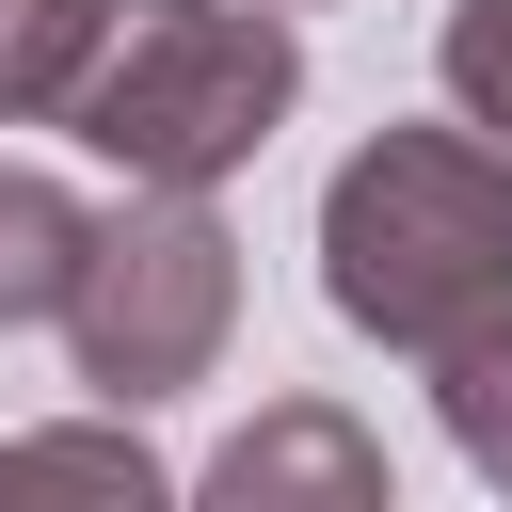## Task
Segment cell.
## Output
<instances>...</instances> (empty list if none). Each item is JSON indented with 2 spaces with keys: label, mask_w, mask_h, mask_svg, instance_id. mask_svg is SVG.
I'll use <instances>...</instances> for the list:
<instances>
[{
  "label": "cell",
  "mask_w": 512,
  "mask_h": 512,
  "mask_svg": "<svg viewBox=\"0 0 512 512\" xmlns=\"http://www.w3.org/2000/svg\"><path fill=\"white\" fill-rule=\"evenodd\" d=\"M320 304L384 352H448L464 320L512 304V144L480 112L368 128L320 176Z\"/></svg>",
  "instance_id": "obj_1"
},
{
  "label": "cell",
  "mask_w": 512,
  "mask_h": 512,
  "mask_svg": "<svg viewBox=\"0 0 512 512\" xmlns=\"http://www.w3.org/2000/svg\"><path fill=\"white\" fill-rule=\"evenodd\" d=\"M288 112H304L288 0H112V32L48 128H80L128 192H224L240 160H272Z\"/></svg>",
  "instance_id": "obj_2"
},
{
  "label": "cell",
  "mask_w": 512,
  "mask_h": 512,
  "mask_svg": "<svg viewBox=\"0 0 512 512\" xmlns=\"http://www.w3.org/2000/svg\"><path fill=\"white\" fill-rule=\"evenodd\" d=\"M48 336H64V368H80L112 416L208 384L224 336H240V240H224V208H208V192H128V208H96Z\"/></svg>",
  "instance_id": "obj_3"
},
{
  "label": "cell",
  "mask_w": 512,
  "mask_h": 512,
  "mask_svg": "<svg viewBox=\"0 0 512 512\" xmlns=\"http://www.w3.org/2000/svg\"><path fill=\"white\" fill-rule=\"evenodd\" d=\"M192 496H224V512H288V496H320V512H384V448H368L336 400H272L240 448H208Z\"/></svg>",
  "instance_id": "obj_4"
},
{
  "label": "cell",
  "mask_w": 512,
  "mask_h": 512,
  "mask_svg": "<svg viewBox=\"0 0 512 512\" xmlns=\"http://www.w3.org/2000/svg\"><path fill=\"white\" fill-rule=\"evenodd\" d=\"M80 192L48 176V160H0V336H32V320H64V272H80Z\"/></svg>",
  "instance_id": "obj_5"
},
{
  "label": "cell",
  "mask_w": 512,
  "mask_h": 512,
  "mask_svg": "<svg viewBox=\"0 0 512 512\" xmlns=\"http://www.w3.org/2000/svg\"><path fill=\"white\" fill-rule=\"evenodd\" d=\"M0 480L32 496V480H64V496H176V464L144 448V416H64V432H0Z\"/></svg>",
  "instance_id": "obj_6"
},
{
  "label": "cell",
  "mask_w": 512,
  "mask_h": 512,
  "mask_svg": "<svg viewBox=\"0 0 512 512\" xmlns=\"http://www.w3.org/2000/svg\"><path fill=\"white\" fill-rule=\"evenodd\" d=\"M416 368H432L448 448H464V464L512 496V304H496V320H464V336H448V352H416Z\"/></svg>",
  "instance_id": "obj_7"
},
{
  "label": "cell",
  "mask_w": 512,
  "mask_h": 512,
  "mask_svg": "<svg viewBox=\"0 0 512 512\" xmlns=\"http://www.w3.org/2000/svg\"><path fill=\"white\" fill-rule=\"evenodd\" d=\"M96 32H112V0H0V128H48L64 80L96 64Z\"/></svg>",
  "instance_id": "obj_8"
},
{
  "label": "cell",
  "mask_w": 512,
  "mask_h": 512,
  "mask_svg": "<svg viewBox=\"0 0 512 512\" xmlns=\"http://www.w3.org/2000/svg\"><path fill=\"white\" fill-rule=\"evenodd\" d=\"M432 80H448V112H480V128L512 144V0H448V32H432Z\"/></svg>",
  "instance_id": "obj_9"
},
{
  "label": "cell",
  "mask_w": 512,
  "mask_h": 512,
  "mask_svg": "<svg viewBox=\"0 0 512 512\" xmlns=\"http://www.w3.org/2000/svg\"><path fill=\"white\" fill-rule=\"evenodd\" d=\"M288 16H304V0H288Z\"/></svg>",
  "instance_id": "obj_10"
}]
</instances>
